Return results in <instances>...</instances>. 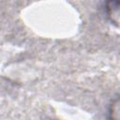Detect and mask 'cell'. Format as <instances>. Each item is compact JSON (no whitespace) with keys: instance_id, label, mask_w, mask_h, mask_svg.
<instances>
[{"instance_id":"1","label":"cell","mask_w":120,"mask_h":120,"mask_svg":"<svg viewBox=\"0 0 120 120\" xmlns=\"http://www.w3.org/2000/svg\"><path fill=\"white\" fill-rule=\"evenodd\" d=\"M106 10L112 23L120 28V1L108 2Z\"/></svg>"},{"instance_id":"2","label":"cell","mask_w":120,"mask_h":120,"mask_svg":"<svg viewBox=\"0 0 120 120\" xmlns=\"http://www.w3.org/2000/svg\"><path fill=\"white\" fill-rule=\"evenodd\" d=\"M109 120H120V98L112 101L109 110Z\"/></svg>"}]
</instances>
